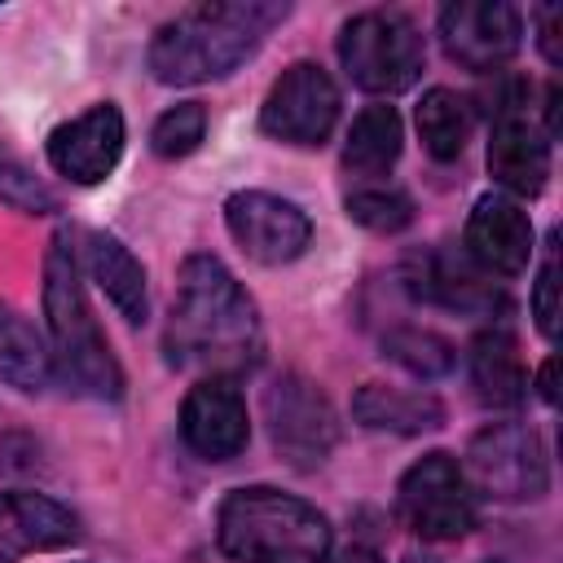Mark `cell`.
<instances>
[{
	"instance_id": "obj_1",
	"label": "cell",
	"mask_w": 563,
	"mask_h": 563,
	"mask_svg": "<svg viewBox=\"0 0 563 563\" xmlns=\"http://www.w3.org/2000/svg\"><path fill=\"white\" fill-rule=\"evenodd\" d=\"M163 352L167 365L202 369L207 378H238L242 369L260 365L264 356L260 308L220 255L194 251L180 260Z\"/></svg>"
},
{
	"instance_id": "obj_2",
	"label": "cell",
	"mask_w": 563,
	"mask_h": 563,
	"mask_svg": "<svg viewBox=\"0 0 563 563\" xmlns=\"http://www.w3.org/2000/svg\"><path fill=\"white\" fill-rule=\"evenodd\" d=\"M290 18V4L277 0H207L172 22H163L145 48V66L158 84L189 88L229 79L238 66H246L268 31Z\"/></svg>"
},
{
	"instance_id": "obj_3",
	"label": "cell",
	"mask_w": 563,
	"mask_h": 563,
	"mask_svg": "<svg viewBox=\"0 0 563 563\" xmlns=\"http://www.w3.org/2000/svg\"><path fill=\"white\" fill-rule=\"evenodd\" d=\"M44 321H48V356L53 374L88 400H119L123 396V365L110 352L101 321L92 317L84 290V264L75 251V233L57 229L44 251V286H40Z\"/></svg>"
},
{
	"instance_id": "obj_4",
	"label": "cell",
	"mask_w": 563,
	"mask_h": 563,
	"mask_svg": "<svg viewBox=\"0 0 563 563\" xmlns=\"http://www.w3.org/2000/svg\"><path fill=\"white\" fill-rule=\"evenodd\" d=\"M216 545L233 563H325L330 519L273 484H246L216 506Z\"/></svg>"
},
{
	"instance_id": "obj_5",
	"label": "cell",
	"mask_w": 563,
	"mask_h": 563,
	"mask_svg": "<svg viewBox=\"0 0 563 563\" xmlns=\"http://www.w3.org/2000/svg\"><path fill=\"white\" fill-rule=\"evenodd\" d=\"M339 66L369 97H396L427 66V35L405 9H361L339 26Z\"/></svg>"
},
{
	"instance_id": "obj_6",
	"label": "cell",
	"mask_w": 563,
	"mask_h": 563,
	"mask_svg": "<svg viewBox=\"0 0 563 563\" xmlns=\"http://www.w3.org/2000/svg\"><path fill=\"white\" fill-rule=\"evenodd\" d=\"M462 475L471 493L519 506V501H541L550 488V457L541 435L528 422H488L466 440L462 453Z\"/></svg>"
},
{
	"instance_id": "obj_7",
	"label": "cell",
	"mask_w": 563,
	"mask_h": 563,
	"mask_svg": "<svg viewBox=\"0 0 563 563\" xmlns=\"http://www.w3.org/2000/svg\"><path fill=\"white\" fill-rule=\"evenodd\" d=\"M264 422L277 457L290 471H317L339 444V413L330 396L299 369H282L264 387Z\"/></svg>"
},
{
	"instance_id": "obj_8",
	"label": "cell",
	"mask_w": 563,
	"mask_h": 563,
	"mask_svg": "<svg viewBox=\"0 0 563 563\" xmlns=\"http://www.w3.org/2000/svg\"><path fill=\"white\" fill-rule=\"evenodd\" d=\"M396 515L422 541H462L479 523L475 493L457 457L444 449L422 453L413 466H405L396 484Z\"/></svg>"
},
{
	"instance_id": "obj_9",
	"label": "cell",
	"mask_w": 563,
	"mask_h": 563,
	"mask_svg": "<svg viewBox=\"0 0 563 563\" xmlns=\"http://www.w3.org/2000/svg\"><path fill=\"white\" fill-rule=\"evenodd\" d=\"M339 84L321 62H290L264 92L260 101V132L282 141V145H325L334 123H339Z\"/></svg>"
},
{
	"instance_id": "obj_10",
	"label": "cell",
	"mask_w": 563,
	"mask_h": 563,
	"mask_svg": "<svg viewBox=\"0 0 563 563\" xmlns=\"http://www.w3.org/2000/svg\"><path fill=\"white\" fill-rule=\"evenodd\" d=\"M449 62L475 75H497L523 48V13L506 0H453L435 18Z\"/></svg>"
},
{
	"instance_id": "obj_11",
	"label": "cell",
	"mask_w": 563,
	"mask_h": 563,
	"mask_svg": "<svg viewBox=\"0 0 563 563\" xmlns=\"http://www.w3.org/2000/svg\"><path fill=\"white\" fill-rule=\"evenodd\" d=\"M400 286L418 303L462 312V317H479L488 325H501V317H510V308H515L501 282H493L466 255H453V251H422V255L405 260Z\"/></svg>"
},
{
	"instance_id": "obj_12",
	"label": "cell",
	"mask_w": 563,
	"mask_h": 563,
	"mask_svg": "<svg viewBox=\"0 0 563 563\" xmlns=\"http://www.w3.org/2000/svg\"><path fill=\"white\" fill-rule=\"evenodd\" d=\"M224 229L255 264H290L312 246V220L299 202L268 189H238L224 198Z\"/></svg>"
},
{
	"instance_id": "obj_13",
	"label": "cell",
	"mask_w": 563,
	"mask_h": 563,
	"mask_svg": "<svg viewBox=\"0 0 563 563\" xmlns=\"http://www.w3.org/2000/svg\"><path fill=\"white\" fill-rule=\"evenodd\" d=\"M123 141H128L123 110L114 101H97L84 114L57 123L44 141V154H48V167L70 185H101L119 167Z\"/></svg>"
},
{
	"instance_id": "obj_14",
	"label": "cell",
	"mask_w": 563,
	"mask_h": 563,
	"mask_svg": "<svg viewBox=\"0 0 563 563\" xmlns=\"http://www.w3.org/2000/svg\"><path fill=\"white\" fill-rule=\"evenodd\" d=\"M180 440L202 462H233L251 440V413L238 378H198L180 400Z\"/></svg>"
},
{
	"instance_id": "obj_15",
	"label": "cell",
	"mask_w": 563,
	"mask_h": 563,
	"mask_svg": "<svg viewBox=\"0 0 563 563\" xmlns=\"http://www.w3.org/2000/svg\"><path fill=\"white\" fill-rule=\"evenodd\" d=\"M532 220L506 194H479L462 229V255L488 277H519L532 264Z\"/></svg>"
},
{
	"instance_id": "obj_16",
	"label": "cell",
	"mask_w": 563,
	"mask_h": 563,
	"mask_svg": "<svg viewBox=\"0 0 563 563\" xmlns=\"http://www.w3.org/2000/svg\"><path fill=\"white\" fill-rule=\"evenodd\" d=\"M84 541V523L70 506L35 488L0 493V563H18L26 554L66 550Z\"/></svg>"
},
{
	"instance_id": "obj_17",
	"label": "cell",
	"mask_w": 563,
	"mask_h": 563,
	"mask_svg": "<svg viewBox=\"0 0 563 563\" xmlns=\"http://www.w3.org/2000/svg\"><path fill=\"white\" fill-rule=\"evenodd\" d=\"M488 176L506 198H537L550 180V136L519 114H497L488 132Z\"/></svg>"
},
{
	"instance_id": "obj_18",
	"label": "cell",
	"mask_w": 563,
	"mask_h": 563,
	"mask_svg": "<svg viewBox=\"0 0 563 563\" xmlns=\"http://www.w3.org/2000/svg\"><path fill=\"white\" fill-rule=\"evenodd\" d=\"M79 264H84V277L114 303V312L128 325H145L150 321V277H145V264L128 251L123 238H114L106 229L84 233Z\"/></svg>"
},
{
	"instance_id": "obj_19",
	"label": "cell",
	"mask_w": 563,
	"mask_h": 563,
	"mask_svg": "<svg viewBox=\"0 0 563 563\" xmlns=\"http://www.w3.org/2000/svg\"><path fill=\"white\" fill-rule=\"evenodd\" d=\"M466 374L475 400L488 409H515L528 400V369L519 356V339L506 325H484L466 347Z\"/></svg>"
},
{
	"instance_id": "obj_20",
	"label": "cell",
	"mask_w": 563,
	"mask_h": 563,
	"mask_svg": "<svg viewBox=\"0 0 563 563\" xmlns=\"http://www.w3.org/2000/svg\"><path fill=\"white\" fill-rule=\"evenodd\" d=\"M352 418L365 431L387 435H427L444 427V400L427 387H391V383H361L352 396Z\"/></svg>"
},
{
	"instance_id": "obj_21",
	"label": "cell",
	"mask_w": 563,
	"mask_h": 563,
	"mask_svg": "<svg viewBox=\"0 0 563 563\" xmlns=\"http://www.w3.org/2000/svg\"><path fill=\"white\" fill-rule=\"evenodd\" d=\"M400 150H405V123H400L396 106L374 101L352 119V128L343 136V172L365 176V180L387 176L396 167Z\"/></svg>"
},
{
	"instance_id": "obj_22",
	"label": "cell",
	"mask_w": 563,
	"mask_h": 563,
	"mask_svg": "<svg viewBox=\"0 0 563 563\" xmlns=\"http://www.w3.org/2000/svg\"><path fill=\"white\" fill-rule=\"evenodd\" d=\"M53 378L57 374H53V356H48L44 334L22 312L0 303V383L18 387L26 396H40Z\"/></svg>"
},
{
	"instance_id": "obj_23",
	"label": "cell",
	"mask_w": 563,
	"mask_h": 563,
	"mask_svg": "<svg viewBox=\"0 0 563 563\" xmlns=\"http://www.w3.org/2000/svg\"><path fill=\"white\" fill-rule=\"evenodd\" d=\"M413 123H418L422 150H427L435 163H453V158H462V150H466V141H471L475 110H471V101H466L457 88L435 84V88L422 92Z\"/></svg>"
},
{
	"instance_id": "obj_24",
	"label": "cell",
	"mask_w": 563,
	"mask_h": 563,
	"mask_svg": "<svg viewBox=\"0 0 563 563\" xmlns=\"http://www.w3.org/2000/svg\"><path fill=\"white\" fill-rule=\"evenodd\" d=\"M378 347L391 365H400L405 374H413L422 383L449 378L457 369V347L440 330H427V325H387Z\"/></svg>"
},
{
	"instance_id": "obj_25",
	"label": "cell",
	"mask_w": 563,
	"mask_h": 563,
	"mask_svg": "<svg viewBox=\"0 0 563 563\" xmlns=\"http://www.w3.org/2000/svg\"><path fill=\"white\" fill-rule=\"evenodd\" d=\"M343 211H347V220L352 224H361V229H369V233H378V238H391V233H405L409 224H413V216H418V207H413V198L405 194V189H396V185H356L347 198H343Z\"/></svg>"
},
{
	"instance_id": "obj_26",
	"label": "cell",
	"mask_w": 563,
	"mask_h": 563,
	"mask_svg": "<svg viewBox=\"0 0 563 563\" xmlns=\"http://www.w3.org/2000/svg\"><path fill=\"white\" fill-rule=\"evenodd\" d=\"M0 202L18 216H57L62 211L57 189L44 176H35V167L13 145H0Z\"/></svg>"
},
{
	"instance_id": "obj_27",
	"label": "cell",
	"mask_w": 563,
	"mask_h": 563,
	"mask_svg": "<svg viewBox=\"0 0 563 563\" xmlns=\"http://www.w3.org/2000/svg\"><path fill=\"white\" fill-rule=\"evenodd\" d=\"M202 141H207V106L202 101H176L150 128V150L167 163L189 158Z\"/></svg>"
},
{
	"instance_id": "obj_28",
	"label": "cell",
	"mask_w": 563,
	"mask_h": 563,
	"mask_svg": "<svg viewBox=\"0 0 563 563\" xmlns=\"http://www.w3.org/2000/svg\"><path fill=\"white\" fill-rule=\"evenodd\" d=\"M554 246H559V238L550 233L541 268H537V282H532V317H537V330L545 339L559 334V251Z\"/></svg>"
},
{
	"instance_id": "obj_29",
	"label": "cell",
	"mask_w": 563,
	"mask_h": 563,
	"mask_svg": "<svg viewBox=\"0 0 563 563\" xmlns=\"http://www.w3.org/2000/svg\"><path fill=\"white\" fill-rule=\"evenodd\" d=\"M532 22H537V48L550 66L563 62V44H559V31H563V4H537L532 9Z\"/></svg>"
},
{
	"instance_id": "obj_30",
	"label": "cell",
	"mask_w": 563,
	"mask_h": 563,
	"mask_svg": "<svg viewBox=\"0 0 563 563\" xmlns=\"http://www.w3.org/2000/svg\"><path fill=\"white\" fill-rule=\"evenodd\" d=\"M554 369H559V356H545V361H541V369H537V378L528 383V387H537L541 405H554V400H559V387H554Z\"/></svg>"
},
{
	"instance_id": "obj_31",
	"label": "cell",
	"mask_w": 563,
	"mask_h": 563,
	"mask_svg": "<svg viewBox=\"0 0 563 563\" xmlns=\"http://www.w3.org/2000/svg\"><path fill=\"white\" fill-rule=\"evenodd\" d=\"M325 563H383V554L378 550H369V545H343L334 559H325Z\"/></svg>"
},
{
	"instance_id": "obj_32",
	"label": "cell",
	"mask_w": 563,
	"mask_h": 563,
	"mask_svg": "<svg viewBox=\"0 0 563 563\" xmlns=\"http://www.w3.org/2000/svg\"><path fill=\"white\" fill-rule=\"evenodd\" d=\"M484 563H501V559H484Z\"/></svg>"
}]
</instances>
